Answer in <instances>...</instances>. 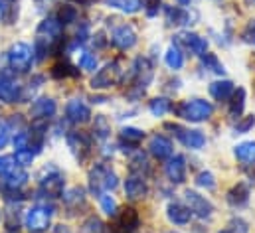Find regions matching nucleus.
Wrapping results in <instances>:
<instances>
[{
	"label": "nucleus",
	"mask_w": 255,
	"mask_h": 233,
	"mask_svg": "<svg viewBox=\"0 0 255 233\" xmlns=\"http://www.w3.org/2000/svg\"><path fill=\"white\" fill-rule=\"evenodd\" d=\"M186 172H188V164H186V158L182 154L170 156L168 162L164 164V174L168 178V182L174 186L186 182Z\"/></svg>",
	"instance_id": "nucleus-14"
},
{
	"label": "nucleus",
	"mask_w": 255,
	"mask_h": 233,
	"mask_svg": "<svg viewBox=\"0 0 255 233\" xmlns=\"http://www.w3.org/2000/svg\"><path fill=\"white\" fill-rule=\"evenodd\" d=\"M34 152L32 150H28V148H20V150H16V154H14V158H16V164L20 166V168H26V166H30L32 162H34Z\"/></svg>",
	"instance_id": "nucleus-42"
},
{
	"label": "nucleus",
	"mask_w": 255,
	"mask_h": 233,
	"mask_svg": "<svg viewBox=\"0 0 255 233\" xmlns=\"http://www.w3.org/2000/svg\"><path fill=\"white\" fill-rule=\"evenodd\" d=\"M242 40H244L246 44H250V46H255V18L246 24V28H244V32H242Z\"/></svg>",
	"instance_id": "nucleus-44"
},
{
	"label": "nucleus",
	"mask_w": 255,
	"mask_h": 233,
	"mask_svg": "<svg viewBox=\"0 0 255 233\" xmlns=\"http://www.w3.org/2000/svg\"><path fill=\"white\" fill-rule=\"evenodd\" d=\"M250 196H252L250 184H246V182H238V184L228 192L226 198H228V204H230L232 208H244V206H248Z\"/></svg>",
	"instance_id": "nucleus-22"
},
{
	"label": "nucleus",
	"mask_w": 255,
	"mask_h": 233,
	"mask_svg": "<svg viewBox=\"0 0 255 233\" xmlns=\"http://www.w3.org/2000/svg\"><path fill=\"white\" fill-rule=\"evenodd\" d=\"M136 40H138V36H136L134 28L130 24H119V26H115V30L111 34V44L117 50H123V52L134 48L136 46Z\"/></svg>",
	"instance_id": "nucleus-13"
},
{
	"label": "nucleus",
	"mask_w": 255,
	"mask_h": 233,
	"mask_svg": "<svg viewBox=\"0 0 255 233\" xmlns=\"http://www.w3.org/2000/svg\"><path fill=\"white\" fill-rule=\"evenodd\" d=\"M164 63L168 65V69H174V71H178V69L184 67V52H182V48L176 42H172L166 48V52H164Z\"/></svg>",
	"instance_id": "nucleus-26"
},
{
	"label": "nucleus",
	"mask_w": 255,
	"mask_h": 233,
	"mask_svg": "<svg viewBox=\"0 0 255 233\" xmlns=\"http://www.w3.org/2000/svg\"><path fill=\"white\" fill-rule=\"evenodd\" d=\"M58 22L64 26V24H73L75 20H77V8L75 6H71V4H64L62 8H60V12H58Z\"/></svg>",
	"instance_id": "nucleus-38"
},
{
	"label": "nucleus",
	"mask_w": 255,
	"mask_h": 233,
	"mask_svg": "<svg viewBox=\"0 0 255 233\" xmlns=\"http://www.w3.org/2000/svg\"><path fill=\"white\" fill-rule=\"evenodd\" d=\"M196 186L198 188H204V190H214L216 188V178H214L212 172L202 170V172H198V176H196Z\"/></svg>",
	"instance_id": "nucleus-41"
},
{
	"label": "nucleus",
	"mask_w": 255,
	"mask_h": 233,
	"mask_svg": "<svg viewBox=\"0 0 255 233\" xmlns=\"http://www.w3.org/2000/svg\"><path fill=\"white\" fill-rule=\"evenodd\" d=\"M117 186H119V178L107 164L99 162L89 170V190L93 196H99L103 192H113Z\"/></svg>",
	"instance_id": "nucleus-2"
},
{
	"label": "nucleus",
	"mask_w": 255,
	"mask_h": 233,
	"mask_svg": "<svg viewBox=\"0 0 255 233\" xmlns=\"http://www.w3.org/2000/svg\"><path fill=\"white\" fill-rule=\"evenodd\" d=\"M176 2H178L180 6H188V4H190V0H176Z\"/></svg>",
	"instance_id": "nucleus-49"
},
{
	"label": "nucleus",
	"mask_w": 255,
	"mask_h": 233,
	"mask_svg": "<svg viewBox=\"0 0 255 233\" xmlns=\"http://www.w3.org/2000/svg\"><path fill=\"white\" fill-rule=\"evenodd\" d=\"M208 91H210V97L212 99H216V101L222 103V101H230V97L236 91V85L230 79H216V81L210 83Z\"/></svg>",
	"instance_id": "nucleus-21"
},
{
	"label": "nucleus",
	"mask_w": 255,
	"mask_h": 233,
	"mask_svg": "<svg viewBox=\"0 0 255 233\" xmlns=\"http://www.w3.org/2000/svg\"><path fill=\"white\" fill-rule=\"evenodd\" d=\"M166 218L170 224L174 226H188L192 220V212L188 210L186 204H180V202H170L166 206Z\"/></svg>",
	"instance_id": "nucleus-20"
},
{
	"label": "nucleus",
	"mask_w": 255,
	"mask_h": 233,
	"mask_svg": "<svg viewBox=\"0 0 255 233\" xmlns=\"http://www.w3.org/2000/svg\"><path fill=\"white\" fill-rule=\"evenodd\" d=\"M144 138V130L134 128V126H123L121 128V142L127 146H136Z\"/></svg>",
	"instance_id": "nucleus-33"
},
{
	"label": "nucleus",
	"mask_w": 255,
	"mask_h": 233,
	"mask_svg": "<svg viewBox=\"0 0 255 233\" xmlns=\"http://www.w3.org/2000/svg\"><path fill=\"white\" fill-rule=\"evenodd\" d=\"M152 77H154V71H152V63L148 59L136 58L132 61V69H130V75H128V79L132 83L130 87H136V89L146 91V87L150 85Z\"/></svg>",
	"instance_id": "nucleus-8"
},
{
	"label": "nucleus",
	"mask_w": 255,
	"mask_h": 233,
	"mask_svg": "<svg viewBox=\"0 0 255 233\" xmlns=\"http://www.w3.org/2000/svg\"><path fill=\"white\" fill-rule=\"evenodd\" d=\"M138 226H140V218L136 210L125 208L119 214H115V224L111 228V233H136Z\"/></svg>",
	"instance_id": "nucleus-11"
},
{
	"label": "nucleus",
	"mask_w": 255,
	"mask_h": 233,
	"mask_svg": "<svg viewBox=\"0 0 255 233\" xmlns=\"http://www.w3.org/2000/svg\"><path fill=\"white\" fill-rule=\"evenodd\" d=\"M148 111L152 116H164L166 113L172 111V103L166 97H154L148 101Z\"/></svg>",
	"instance_id": "nucleus-31"
},
{
	"label": "nucleus",
	"mask_w": 255,
	"mask_h": 233,
	"mask_svg": "<svg viewBox=\"0 0 255 233\" xmlns=\"http://www.w3.org/2000/svg\"><path fill=\"white\" fill-rule=\"evenodd\" d=\"M16 168H18V164H16V158L12 154H2L0 156V178H6Z\"/></svg>",
	"instance_id": "nucleus-40"
},
{
	"label": "nucleus",
	"mask_w": 255,
	"mask_h": 233,
	"mask_svg": "<svg viewBox=\"0 0 255 233\" xmlns=\"http://www.w3.org/2000/svg\"><path fill=\"white\" fill-rule=\"evenodd\" d=\"M218 233H236L234 230H230V228H226V230H222V232H218Z\"/></svg>",
	"instance_id": "nucleus-50"
},
{
	"label": "nucleus",
	"mask_w": 255,
	"mask_h": 233,
	"mask_svg": "<svg viewBox=\"0 0 255 233\" xmlns=\"http://www.w3.org/2000/svg\"><path fill=\"white\" fill-rule=\"evenodd\" d=\"M234 156L244 166H255V140H244V142L236 144Z\"/></svg>",
	"instance_id": "nucleus-24"
},
{
	"label": "nucleus",
	"mask_w": 255,
	"mask_h": 233,
	"mask_svg": "<svg viewBox=\"0 0 255 233\" xmlns=\"http://www.w3.org/2000/svg\"><path fill=\"white\" fill-rule=\"evenodd\" d=\"M125 79V71L123 65L119 61H109L107 65H103L93 77H91V87L97 89H111L115 85H119Z\"/></svg>",
	"instance_id": "nucleus-4"
},
{
	"label": "nucleus",
	"mask_w": 255,
	"mask_h": 233,
	"mask_svg": "<svg viewBox=\"0 0 255 233\" xmlns=\"http://www.w3.org/2000/svg\"><path fill=\"white\" fill-rule=\"evenodd\" d=\"M148 152L156 160H168L174 154V144L164 134H152L148 138Z\"/></svg>",
	"instance_id": "nucleus-15"
},
{
	"label": "nucleus",
	"mask_w": 255,
	"mask_h": 233,
	"mask_svg": "<svg viewBox=\"0 0 255 233\" xmlns=\"http://www.w3.org/2000/svg\"><path fill=\"white\" fill-rule=\"evenodd\" d=\"M93 134L95 138L99 140H105L109 134H111V122L105 115H97L95 116V122H93Z\"/></svg>",
	"instance_id": "nucleus-35"
},
{
	"label": "nucleus",
	"mask_w": 255,
	"mask_h": 233,
	"mask_svg": "<svg viewBox=\"0 0 255 233\" xmlns=\"http://www.w3.org/2000/svg\"><path fill=\"white\" fill-rule=\"evenodd\" d=\"M73 2H79V4H89V0H73Z\"/></svg>",
	"instance_id": "nucleus-51"
},
{
	"label": "nucleus",
	"mask_w": 255,
	"mask_h": 233,
	"mask_svg": "<svg viewBox=\"0 0 255 233\" xmlns=\"http://www.w3.org/2000/svg\"><path fill=\"white\" fill-rule=\"evenodd\" d=\"M65 115L67 120L73 124H85L91 120V109L83 99H69L65 107Z\"/></svg>",
	"instance_id": "nucleus-18"
},
{
	"label": "nucleus",
	"mask_w": 255,
	"mask_h": 233,
	"mask_svg": "<svg viewBox=\"0 0 255 233\" xmlns=\"http://www.w3.org/2000/svg\"><path fill=\"white\" fill-rule=\"evenodd\" d=\"M128 170H130L132 174H140V176H146L148 172H150V164H148L146 156H144L140 150H134V152H132Z\"/></svg>",
	"instance_id": "nucleus-29"
},
{
	"label": "nucleus",
	"mask_w": 255,
	"mask_h": 233,
	"mask_svg": "<svg viewBox=\"0 0 255 233\" xmlns=\"http://www.w3.org/2000/svg\"><path fill=\"white\" fill-rule=\"evenodd\" d=\"M67 146L71 148V152H73V156L79 160V162H83L89 154H91V136L89 134H85V132H81V130H73V132H69L67 134Z\"/></svg>",
	"instance_id": "nucleus-12"
},
{
	"label": "nucleus",
	"mask_w": 255,
	"mask_h": 233,
	"mask_svg": "<svg viewBox=\"0 0 255 233\" xmlns=\"http://www.w3.org/2000/svg\"><path fill=\"white\" fill-rule=\"evenodd\" d=\"M75 56H77V67H81V69H85V71H95V69H97V56H95V54H91V52L79 48V50L75 52Z\"/></svg>",
	"instance_id": "nucleus-32"
},
{
	"label": "nucleus",
	"mask_w": 255,
	"mask_h": 233,
	"mask_svg": "<svg viewBox=\"0 0 255 233\" xmlns=\"http://www.w3.org/2000/svg\"><path fill=\"white\" fill-rule=\"evenodd\" d=\"M160 6H162V0H142V8H144L146 16H150V18L158 14Z\"/></svg>",
	"instance_id": "nucleus-45"
},
{
	"label": "nucleus",
	"mask_w": 255,
	"mask_h": 233,
	"mask_svg": "<svg viewBox=\"0 0 255 233\" xmlns=\"http://www.w3.org/2000/svg\"><path fill=\"white\" fill-rule=\"evenodd\" d=\"M32 61H34V50H32V46H28L26 42H16V44L8 50V63H10V67H12L14 71H18V73L28 71L30 65H32Z\"/></svg>",
	"instance_id": "nucleus-7"
},
{
	"label": "nucleus",
	"mask_w": 255,
	"mask_h": 233,
	"mask_svg": "<svg viewBox=\"0 0 255 233\" xmlns=\"http://www.w3.org/2000/svg\"><path fill=\"white\" fill-rule=\"evenodd\" d=\"M85 228H87L89 233H103V224H101V220H97V218H89L87 224H85Z\"/></svg>",
	"instance_id": "nucleus-46"
},
{
	"label": "nucleus",
	"mask_w": 255,
	"mask_h": 233,
	"mask_svg": "<svg viewBox=\"0 0 255 233\" xmlns=\"http://www.w3.org/2000/svg\"><path fill=\"white\" fill-rule=\"evenodd\" d=\"M52 75L58 77V79H62V77H75L77 75V69L71 63H67V61H60V63L54 65Z\"/></svg>",
	"instance_id": "nucleus-39"
},
{
	"label": "nucleus",
	"mask_w": 255,
	"mask_h": 233,
	"mask_svg": "<svg viewBox=\"0 0 255 233\" xmlns=\"http://www.w3.org/2000/svg\"><path fill=\"white\" fill-rule=\"evenodd\" d=\"M164 18L170 26H190V24H194L192 20L196 18V14L182 8V6H166L164 8Z\"/></svg>",
	"instance_id": "nucleus-19"
},
{
	"label": "nucleus",
	"mask_w": 255,
	"mask_h": 233,
	"mask_svg": "<svg viewBox=\"0 0 255 233\" xmlns=\"http://www.w3.org/2000/svg\"><path fill=\"white\" fill-rule=\"evenodd\" d=\"M254 124H255V115L240 116L238 122H236V126H234V130H236L238 134H244V132H250V130L254 128Z\"/></svg>",
	"instance_id": "nucleus-43"
},
{
	"label": "nucleus",
	"mask_w": 255,
	"mask_h": 233,
	"mask_svg": "<svg viewBox=\"0 0 255 233\" xmlns=\"http://www.w3.org/2000/svg\"><path fill=\"white\" fill-rule=\"evenodd\" d=\"M164 128L172 130L174 136L190 150H202L206 146V134L198 128H186V126H180V124H174V122H166Z\"/></svg>",
	"instance_id": "nucleus-6"
},
{
	"label": "nucleus",
	"mask_w": 255,
	"mask_h": 233,
	"mask_svg": "<svg viewBox=\"0 0 255 233\" xmlns=\"http://www.w3.org/2000/svg\"><path fill=\"white\" fill-rule=\"evenodd\" d=\"M200 58H202V65H204L208 71H212V73H216V75H224V73H226L224 63L218 59L216 54L206 52V54H204V56H200Z\"/></svg>",
	"instance_id": "nucleus-36"
},
{
	"label": "nucleus",
	"mask_w": 255,
	"mask_h": 233,
	"mask_svg": "<svg viewBox=\"0 0 255 233\" xmlns=\"http://www.w3.org/2000/svg\"><path fill=\"white\" fill-rule=\"evenodd\" d=\"M148 194V184H146V176L140 174H130L125 180V196L130 202H138L142 198H146Z\"/></svg>",
	"instance_id": "nucleus-16"
},
{
	"label": "nucleus",
	"mask_w": 255,
	"mask_h": 233,
	"mask_svg": "<svg viewBox=\"0 0 255 233\" xmlns=\"http://www.w3.org/2000/svg\"><path fill=\"white\" fill-rule=\"evenodd\" d=\"M101 2L113 10H121L125 14H136L138 10H142V0H101Z\"/></svg>",
	"instance_id": "nucleus-28"
},
{
	"label": "nucleus",
	"mask_w": 255,
	"mask_h": 233,
	"mask_svg": "<svg viewBox=\"0 0 255 233\" xmlns=\"http://www.w3.org/2000/svg\"><path fill=\"white\" fill-rule=\"evenodd\" d=\"M54 208L48 204H36L24 214V228L30 233H44L52 224Z\"/></svg>",
	"instance_id": "nucleus-3"
},
{
	"label": "nucleus",
	"mask_w": 255,
	"mask_h": 233,
	"mask_svg": "<svg viewBox=\"0 0 255 233\" xmlns=\"http://www.w3.org/2000/svg\"><path fill=\"white\" fill-rule=\"evenodd\" d=\"M184 202H186L188 210L192 212V216H196V218H200V220H208V218H212V214H214L212 202H210L206 196L198 194L196 190H186V192H184Z\"/></svg>",
	"instance_id": "nucleus-10"
},
{
	"label": "nucleus",
	"mask_w": 255,
	"mask_h": 233,
	"mask_svg": "<svg viewBox=\"0 0 255 233\" xmlns=\"http://www.w3.org/2000/svg\"><path fill=\"white\" fill-rule=\"evenodd\" d=\"M176 44L180 48H186L194 56H204L208 52V40L194 32H180L176 36Z\"/></svg>",
	"instance_id": "nucleus-17"
},
{
	"label": "nucleus",
	"mask_w": 255,
	"mask_h": 233,
	"mask_svg": "<svg viewBox=\"0 0 255 233\" xmlns=\"http://www.w3.org/2000/svg\"><path fill=\"white\" fill-rule=\"evenodd\" d=\"M22 97V87L16 83V71L4 69L0 71V101L16 103Z\"/></svg>",
	"instance_id": "nucleus-9"
},
{
	"label": "nucleus",
	"mask_w": 255,
	"mask_h": 233,
	"mask_svg": "<svg viewBox=\"0 0 255 233\" xmlns=\"http://www.w3.org/2000/svg\"><path fill=\"white\" fill-rule=\"evenodd\" d=\"M38 182H40V190H42L46 196H50V198H58V196L64 194V186H65L64 174H62L60 168L54 166V164H48V166H44V168L40 170Z\"/></svg>",
	"instance_id": "nucleus-5"
},
{
	"label": "nucleus",
	"mask_w": 255,
	"mask_h": 233,
	"mask_svg": "<svg viewBox=\"0 0 255 233\" xmlns=\"http://www.w3.org/2000/svg\"><path fill=\"white\" fill-rule=\"evenodd\" d=\"M174 113L188 122H204L214 115V105L206 99L194 97V99H186L180 105H176Z\"/></svg>",
	"instance_id": "nucleus-1"
},
{
	"label": "nucleus",
	"mask_w": 255,
	"mask_h": 233,
	"mask_svg": "<svg viewBox=\"0 0 255 233\" xmlns=\"http://www.w3.org/2000/svg\"><path fill=\"white\" fill-rule=\"evenodd\" d=\"M56 111H58V105L52 97H40L30 107V115L34 118H50L56 115Z\"/></svg>",
	"instance_id": "nucleus-23"
},
{
	"label": "nucleus",
	"mask_w": 255,
	"mask_h": 233,
	"mask_svg": "<svg viewBox=\"0 0 255 233\" xmlns=\"http://www.w3.org/2000/svg\"><path fill=\"white\" fill-rule=\"evenodd\" d=\"M60 32H62V24L58 22V18H44L38 26V38H46V40H52L56 42L60 38Z\"/></svg>",
	"instance_id": "nucleus-25"
},
{
	"label": "nucleus",
	"mask_w": 255,
	"mask_h": 233,
	"mask_svg": "<svg viewBox=\"0 0 255 233\" xmlns=\"http://www.w3.org/2000/svg\"><path fill=\"white\" fill-rule=\"evenodd\" d=\"M230 107H228V113L232 118H240L244 115V109H246V89L244 87H238L234 91V95L230 97Z\"/></svg>",
	"instance_id": "nucleus-27"
},
{
	"label": "nucleus",
	"mask_w": 255,
	"mask_h": 233,
	"mask_svg": "<svg viewBox=\"0 0 255 233\" xmlns=\"http://www.w3.org/2000/svg\"><path fill=\"white\" fill-rule=\"evenodd\" d=\"M8 138H10V128L6 122H0V148L8 142Z\"/></svg>",
	"instance_id": "nucleus-47"
},
{
	"label": "nucleus",
	"mask_w": 255,
	"mask_h": 233,
	"mask_svg": "<svg viewBox=\"0 0 255 233\" xmlns=\"http://www.w3.org/2000/svg\"><path fill=\"white\" fill-rule=\"evenodd\" d=\"M99 200V206H101V212L105 216H115L117 214V200L111 196V192H103L97 196Z\"/></svg>",
	"instance_id": "nucleus-37"
},
{
	"label": "nucleus",
	"mask_w": 255,
	"mask_h": 233,
	"mask_svg": "<svg viewBox=\"0 0 255 233\" xmlns=\"http://www.w3.org/2000/svg\"><path fill=\"white\" fill-rule=\"evenodd\" d=\"M4 18V0H0V20Z\"/></svg>",
	"instance_id": "nucleus-48"
},
{
	"label": "nucleus",
	"mask_w": 255,
	"mask_h": 233,
	"mask_svg": "<svg viewBox=\"0 0 255 233\" xmlns=\"http://www.w3.org/2000/svg\"><path fill=\"white\" fill-rule=\"evenodd\" d=\"M62 198H64V204L69 210H75V208L83 206V202H85V192H83L79 186H73V188H69L67 192H64Z\"/></svg>",
	"instance_id": "nucleus-30"
},
{
	"label": "nucleus",
	"mask_w": 255,
	"mask_h": 233,
	"mask_svg": "<svg viewBox=\"0 0 255 233\" xmlns=\"http://www.w3.org/2000/svg\"><path fill=\"white\" fill-rule=\"evenodd\" d=\"M26 182H28V174H26V170L20 168V166H18L14 172H10V174L4 178V186L10 188V190H20Z\"/></svg>",
	"instance_id": "nucleus-34"
}]
</instances>
